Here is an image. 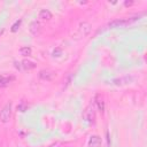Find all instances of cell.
<instances>
[{
	"mask_svg": "<svg viewBox=\"0 0 147 147\" xmlns=\"http://www.w3.org/2000/svg\"><path fill=\"white\" fill-rule=\"evenodd\" d=\"M20 53H21V55H22V56H29V55H31L32 49H31V47H30V46H23V47H21Z\"/></svg>",
	"mask_w": 147,
	"mask_h": 147,
	"instance_id": "7c38bea8",
	"label": "cell"
},
{
	"mask_svg": "<svg viewBox=\"0 0 147 147\" xmlns=\"http://www.w3.org/2000/svg\"><path fill=\"white\" fill-rule=\"evenodd\" d=\"M11 113H13V105L9 101L0 110V121L2 123H8L10 121V118H11Z\"/></svg>",
	"mask_w": 147,
	"mask_h": 147,
	"instance_id": "7a4b0ae2",
	"label": "cell"
},
{
	"mask_svg": "<svg viewBox=\"0 0 147 147\" xmlns=\"http://www.w3.org/2000/svg\"><path fill=\"white\" fill-rule=\"evenodd\" d=\"M83 118L87 123H94V119H95V105H94V102H91L85 108V110L83 111Z\"/></svg>",
	"mask_w": 147,
	"mask_h": 147,
	"instance_id": "3957f363",
	"label": "cell"
},
{
	"mask_svg": "<svg viewBox=\"0 0 147 147\" xmlns=\"http://www.w3.org/2000/svg\"><path fill=\"white\" fill-rule=\"evenodd\" d=\"M132 3H133L132 1H131V2H125V6H130V5H132Z\"/></svg>",
	"mask_w": 147,
	"mask_h": 147,
	"instance_id": "9a60e30c",
	"label": "cell"
},
{
	"mask_svg": "<svg viewBox=\"0 0 147 147\" xmlns=\"http://www.w3.org/2000/svg\"><path fill=\"white\" fill-rule=\"evenodd\" d=\"M14 80V76H8V75H0V87H5L9 85Z\"/></svg>",
	"mask_w": 147,
	"mask_h": 147,
	"instance_id": "30bf717a",
	"label": "cell"
},
{
	"mask_svg": "<svg viewBox=\"0 0 147 147\" xmlns=\"http://www.w3.org/2000/svg\"><path fill=\"white\" fill-rule=\"evenodd\" d=\"M78 30H79L80 34H82L83 37H85V36H87V34L90 33V31H91V24H90L88 22H83V23L79 24Z\"/></svg>",
	"mask_w": 147,
	"mask_h": 147,
	"instance_id": "52a82bcc",
	"label": "cell"
},
{
	"mask_svg": "<svg viewBox=\"0 0 147 147\" xmlns=\"http://www.w3.org/2000/svg\"><path fill=\"white\" fill-rule=\"evenodd\" d=\"M52 17H53V15L48 9H41L38 14V18L40 21H49Z\"/></svg>",
	"mask_w": 147,
	"mask_h": 147,
	"instance_id": "9c48e42d",
	"label": "cell"
},
{
	"mask_svg": "<svg viewBox=\"0 0 147 147\" xmlns=\"http://www.w3.org/2000/svg\"><path fill=\"white\" fill-rule=\"evenodd\" d=\"M94 105H96L99 111L103 113V110H105V101H103V96L101 94L98 93L95 95V98H94Z\"/></svg>",
	"mask_w": 147,
	"mask_h": 147,
	"instance_id": "8992f818",
	"label": "cell"
},
{
	"mask_svg": "<svg viewBox=\"0 0 147 147\" xmlns=\"http://www.w3.org/2000/svg\"><path fill=\"white\" fill-rule=\"evenodd\" d=\"M87 145H88V147H100L101 146V138L99 136H92L88 139Z\"/></svg>",
	"mask_w": 147,
	"mask_h": 147,
	"instance_id": "8fae6325",
	"label": "cell"
},
{
	"mask_svg": "<svg viewBox=\"0 0 147 147\" xmlns=\"http://www.w3.org/2000/svg\"><path fill=\"white\" fill-rule=\"evenodd\" d=\"M17 109H18L20 111H25V110H26V105H25L24 102H21V103L17 106Z\"/></svg>",
	"mask_w": 147,
	"mask_h": 147,
	"instance_id": "5bb4252c",
	"label": "cell"
},
{
	"mask_svg": "<svg viewBox=\"0 0 147 147\" xmlns=\"http://www.w3.org/2000/svg\"><path fill=\"white\" fill-rule=\"evenodd\" d=\"M54 72L52 70H48V69H44L39 72V78L42 79V80H51L53 77H54Z\"/></svg>",
	"mask_w": 147,
	"mask_h": 147,
	"instance_id": "ba28073f",
	"label": "cell"
},
{
	"mask_svg": "<svg viewBox=\"0 0 147 147\" xmlns=\"http://www.w3.org/2000/svg\"><path fill=\"white\" fill-rule=\"evenodd\" d=\"M29 31L32 36H39L40 32H41V24L39 21L34 20L30 23V26H29Z\"/></svg>",
	"mask_w": 147,
	"mask_h": 147,
	"instance_id": "5b68a950",
	"label": "cell"
},
{
	"mask_svg": "<svg viewBox=\"0 0 147 147\" xmlns=\"http://www.w3.org/2000/svg\"><path fill=\"white\" fill-rule=\"evenodd\" d=\"M64 147H74V146H70V145H69V146H64Z\"/></svg>",
	"mask_w": 147,
	"mask_h": 147,
	"instance_id": "2e32d148",
	"label": "cell"
},
{
	"mask_svg": "<svg viewBox=\"0 0 147 147\" xmlns=\"http://www.w3.org/2000/svg\"><path fill=\"white\" fill-rule=\"evenodd\" d=\"M15 68L21 70V71H26V70H32L36 68V63L30 60H23L21 62H15Z\"/></svg>",
	"mask_w": 147,
	"mask_h": 147,
	"instance_id": "277c9868",
	"label": "cell"
},
{
	"mask_svg": "<svg viewBox=\"0 0 147 147\" xmlns=\"http://www.w3.org/2000/svg\"><path fill=\"white\" fill-rule=\"evenodd\" d=\"M21 23H22V20H18V21H16L13 25H11V32H16L17 30H18V28H20V25H21Z\"/></svg>",
	"mask_w": 147,
	"mask_h": 147,
	"instance_id": "4fadbf2b",
	"label": "cell"
},
{
	"mask_svg": "<svg viewBox=\"0 0 147 147\" xmlns=\"http://www.w3.org/2000/svg\"><path fill=\"white\" fill-rule=\"evenodd\" d=\"M139 18H140V16H138V15H136V16H133V17H125V18H116V20H114V21L109 22L107 26H108L109 29L125 28L126 25H129V24L133 23L134 21H137V20H139Z\"/></svg>",
	"mask_w": 147,
	"mask_h": 147,
	"instance_id": "6da1fadb",
	"label": "cell"
}]
</instances>
